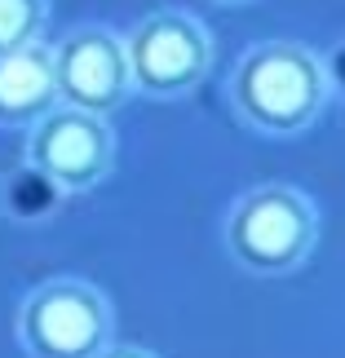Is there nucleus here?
I'll use <instances>...</instances> for the list:
<instances>
[{
	"instance_id": "1",
	"label": "nucleus",
	"mask_w": 345,
	"mask_h": 358,
	"mask_svg": "<svg viewBox=\"0 0 345 358\" xmlns=\"http://www.w3.org/2000/svg\"><path fill=\"white\" fill-rule=\"evenodd\" d=\"M332 98V71L310 45L261 40L234 62L230 102L248 129L266 137H297L323 115Z\"/></svg>"
},
{
	"instance_id": "2",
	"label": "nucleus",
	"mask_w": 345,
	"mask_h": 358,
	"mask_svg": "<svg viewBox=\"0 0 345 358\" xmlns=\"http://www.w3.org/2000/svg\"><path fill=\"white\" fill-rule=\"evenodd\" d=\"M222 243L244 274L279 279L310 261L319 243V213L297 186H253L230 203Z\"/></svg>"
},
{
	"instance_id": "3",
	"label": "nucleus",
	"mask_w": 345,
	"mask_h": 358,
	"mask_svg": "<svg viewBox=\"0 0 345 358\" xmlns=\"http://www.w3.org/2000/svg\"><path fill=\"white\" fill-rule=\"evenodd\" d=\"M111 301L102 287L76 274L36 283L18 301V345L31 358H98L111 350Z\"/></svg>"
},
{
	"instance_id": "4",
	"label": "nucleus",
	"mask_w": 345,
	"mask_h": 358,
	"mask_svg": "<svg viewBox=\"0 0 345 358\" xmlns=\"http://www.w3.org/2000/svg\"><path fill=\"white\" fill-rule=\"evenodd\" d=\"M129 49L133 93L155 102L186 98L213 71V36L195 13L186 9H155L124 36Z\"/></svg>"
},
{
	"instance_id": "5",
	"label": "nucleus",
	"mask_w": 345,
	"mask_h": 358,
	"mask_svg": "<svg viewBox=\"0 0 345 358\" xmlns=\"http://www.w3.org/2000/svg\"><path fill=\"white\" fill-rule=\"evenodd\" d=\"M53 76H58V102L71 111L106 120L133 98L124 36L102 22H80L53 45Z\"/></svg>"
},
{
	"instance_id": "6",
	"label": "nucleus",
	"mask_w": 345,
	"mask_h": 358,
	"mask_svg": "<svg viewBox=\"0 0 345 358\" xmlns=\"http://www.w3.org/2000/svg\"><path fill=\"white\" fill-rule=\"evenodd\" d=\"M27 169L49 177L62 195H85L111 173L115 164V133L102 115L58 106L27 133Z\"/></svg>"
},
{
	"instance_id": "7",
	"label": "nucleus",
	"mask_w": 345,
	"mask_h": 358,
	"mask_svg": "<svg viewBox=\"0 0 345 358\" xmlns=\"http://www.w3.org/2000/svg\"><path fill=\"white\" fill-rule=\"evenodd\" d=\"M62 102L58 76H53V45H31L0 58V129L31 133Z\"/></svg>"
},
{
	"instance_id": "8",
	"label": "nucleus",
	"mask_w": 345,
	"mask_h": 358,
	"mask_svg": "<svg viewBox=\"0 0 345 358\" xmlns=\"http://www.w3.org/2000/svg\"><path fill=\"white\" fill-rule=\"evenodd\" d=\"M49 22V0H0V58L40 45Z\"/></svg>"
},
{
	"instance_id": "9",
	"label": "nucleus",
	"mask_w": 345,
	"mask_h": 358,
	"mask_svg": "<svg viewBox=\"0 0 345 358\" xmlns=\"http://www.w3.org/2000/svg\"><path fill=\"white\" fill-rule=\"evenodd\" d=\"M98 358H155V354L142 350V345H111V350H102Z\"/></svg>"
},
{
	"instance_id": "10",
	"label": "nucleus",
	"mask_w": 345,
	"mask_h": 358,
	"mask_svg": "<svg viewBox=\"0 0 345 358\" xmlns=\"http://www.w3.org/2000/svg\"><path fill=\"white\" fill-rule=\"evenodd\" d=\"M217 5H244V0H217Z\"/></svg>"
}]
</instances>
